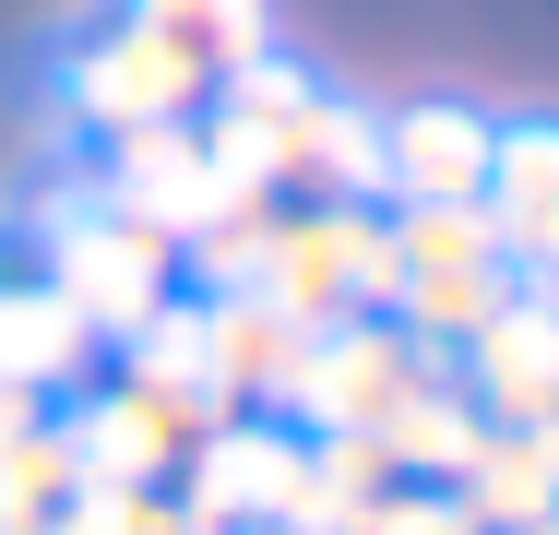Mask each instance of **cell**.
<instances>
[{
  "label": "cell",
  "instance_id": "cell-1",
  "mask_svg": "<svg viewBox=\"0 0 559 535\" xmlns=\"http://www.w3.org/2000/svg\"><path fill=\"white\" fill-rule=\"evenodd\" d=\"M36 286H60V310L84 321L96 345H131L143 321L179 298V250L155 226L96 203V167L84 179H48L36 191Z\"/></svg>",
  "mask_w": 559,
  "mask_h": 535
},
{
  "label": "cell",
  "instance_id": "cell-2",
  "mask_svg": "<svg viewBox=\"0 0 559 535\" xmlns=\"http://www.w3.org/2000/svg\"><path fill=\"white\" fill-rule=\"evenodd\" d=\"M250 286L298 321V333L393 310V214H381V203H274V214H262Z\"/></svg>",
  "mask_w": 559,
  "mask_h": 535
},
{
  "label": "cell",
  "instance_id": "cell-3",
  "mask_svg": "<svg viewBox=\"0 0 559 535\" xmlns=\"http://www.w3.org/2000/svg\"><path fill=\"white\" fill-rule=\"evenodd\" d=\"M381 214H393V310L381 321H405L417 345L452 357L476 321L524 286V262L500 250V226L476 203H381Z\"/></svg>",
  "mask_w": 559,
  "mask_h": 535
},
{
  "label": "cell",
  "instance_id": "cell-4",
  "mask_svg": "<svg viewBox=\"0 0 559 535\" xmlns=\"http://www.w3.org/2000/svg\"><path fill=\"white\" fill-rule=\"evenodd\" d=\"M96 203L131 214V226H155L167 250L191 238V226H215L226 203H274V191H250L238 167L215 155V131H203V107L191 119H155V131H119L108 155H96Z\"/></svg>",
  "mask_w": 559,
  "mask_h": 535
},
{
  "label": "cell",
  "instance_id": "cell-5",
  "mask_svg": "<svg viewBox=\"0 0 559 535\" xmlns=\"http://www.w3.org/2000/svg\"><path fill=\"white\" fill-rule=\"evenodd\" d=\"M452 357L441 345H417L405 321H322L310 333V357H298V393H286V417L310 428V440H334V428H381L405 393H429Z\"/></svg>",
  "mask_w": 559,
  "mask_h": 535
},
{
  "label": "cell",
  "instance_id": "cell-6",
  "mask_svg": "<svg viewBox=\"0 0 559 535\" xmlns=\"http://www.w3.org/2000/svg\"><path fill=\"white\" fill-rule=\"evenodd\" d=\"M298 488H310V440L286 417H215L179 452V512L203 535H250V524H298Z\"/></svg>",
  "mask_w": 559,
  "mask_h": 535
},
{
  "label": "cell",
  "instance_id": "cell-7",
  "mask_svg": "<svg viewBox=\"0 0 559 535\" xmlns=\"http://www.w3.org/2000/svg\"><path fill=\"white\" fill-rule=\"evenodd\" d=\"M203 107V84L155 48V36H131V24H96L72 60H60V119L72 131H155V119H191Z\"/></svg>",
  "mask_w": 559,
  "mask_h": 535
},
{
  "label": "cell",
  "instance_id": "cell-8",
  "mask_svg": "<svg viewBox=\"0 0 559 535\" xmlns=\"http://www.w3.org/2000/svg\"><path fill=\"white\" fill-rule=\"evenodd\" d=\"M500 155V119L476 96H405L381 107V203H476Z\"/></svg>",
  "mask_w": 559,
  "mask_h": 535
},
{
  "label": "cell",
  "instance_id": "cell-9",
  "mask_svg": "<svg viewBox=\"0 0 559 535\" xmlns=\"http://www.w3.org/2000/svg\"><path fill=\"white\" fill-rule=\"evenodd\" d=\"M464 369V405L476 417H500V428H548V381H559V321H548V274H524L500 310L476 321L464 345H452Z\"/></svg>",
  "mask_w": 559,
  "mask_h": 535
},
{
  "label": "cell",
  "instance_id": "cell-10",
  "mask_svg": "<svg viewBox=\"0 0 559 535\" xmlns=\"http://www.w3.org/2000/svg\"><path fill=\"white\" fill-rule=\"evenodd\" d=\"M262 191L274 203H381V107H357V96L322 84L262 143Z\"/></svg>",
  "mask_w": 559,
  "mask_h": 535
},
{
  "label": "cell",
  "instance_id": "cell-11",
  "mask_svg": "<svg viewBox=\"0 0 559 535\" xmlns=\"http://www.w3.org/2000/svg\"><path fill=\"white\" fill-rule=\"evenodd\" d=\"M191 321H203V369H215V405H226V417H262V405L298 393L310 333L274 310L262 286H215V298H191Z\"/></svg>",
  "mask_w": 559,
  "mask_h": 535
},
{
  "label": "cell",
  "instance_id": "cell-12",
  "mask_svg": "<svg viewBox=\"0 0 559 535\" xmlns=\"http://www.w3.org/2000/svg\"><path fill=\"white\" fill-rule=\"evenodd\" d=\"M548 476H559V452H548V428H476V452L441 476V500L464 512L476 535H548Z\"/></svg>",
  "mask_w": 559,
  "mask_h": 535
},
{
  "label": "cell",
  "instance_id": "cell-13",
  "mask_svg": "<svg viewBox=\"0 0 559 535\" xmlns=\"http://www.w3.org/2000/svg\"><path fill=\"white\" fill-rule=\"evenodd\" d=\"M60 452H72V488H167L179 476V440L143 417L131 393H60Z\"/></svg>",
  "mask_w": 559,
  "mask_h": 535
},
{
  "label": "cell",
  "instance_id": "cell-14",
  "mask_svg": "<svg viewBox=\"0 0 559 535\" xmlns=\"http://www.w3.org/2000/svg\"><path fill=\"white\" fill-rule=\"evenodd\" d=\"M84 369H96V333L60 310V286H36V274H0V393H36V405H60Z\"/></svg>",
  "mask_w": 559,
  "mask_h": 535
},
{
  "label": "cell",
  "instance_id": "cell-15",
  "mask_svg": "<svg viewBox=\"0 0 559 535\" xmlns=\"http://www.w3.org/2000/svg\"><path fill=\"white\" fill-rule=\"evenodd\" d=\"M119 24H131V36H155L203 96H215L238 60H262V48H274V0H119Z\"/></svg>",
  "mask_w": 559,
  "mask_h": 535
},
{
  "label": "cell",
  "instance_id": "cell-16",
  "mask_svg": "<svg viewBox=\"0 0 559 535\" xmlns=\"http://www.w3.org/2000/svg\"><path fill=\"white\" fill-rule=\"evenodd\" d=\"M476 214L500 226V250H512L524 274H548V250H559V143L536 119H500V155H488Z\"/></svg>",
  "mask_w": 559,
  "mask_h": 535
},
{
  "label": "cell",
  "instance_id": "cell-17",
  "mask_svg": "<svg viewBox=\"0 0 559 535\" xmlns=\"http://www.w3.org/2000/svg\"><path fill=\"white\" fill-rule=\"evenodd\" d=\"M476 405H464V381H429V393H405V405H393V417L369 428V440H381V464H393V476H405V488H441L452 464H464V452H476Z\"/></svg>",
  "mask_w": 559,
  "mask_h": 535
},
{
  "label": "cell",
  "instance_id": "cell-18",
  "mask_svg": "<svg viewBox=\"0 0 559 535\" xmlns=\"http://www.w3.org/2000/svg\"><path fill=\"white\" fill-rule=\"evenodd\" d=\"M0 500H24V512H60L72 500L60 405H36V393H0Z\"/></svg>",
  "mask_w": 559,
  "mask_h": 535
},
{
  "label": "cell",
  "instance_id": "cell-19",
  "mask_svg": "<svg viewBox=\"0 0 559 535\" xmlns=\"http://www.w3.org/2000/svg\"><path fill=\"white\" fill-rule=\"evenodd\" d=\"M48 535H203L167 488H72L60 512H48Z\"/></svg>",
  "mask_w": 559,
  "mask_h": 535
},
{
  "label": "cell",
  "instance_id": "cell-20",
  "mask_svg": "<svg viewBox=\"0 0 559 535\" xmlns=\"http://www.w3.org/2000/svg\"><path fill=\"white\" fill-rule=\"evenodd\" d=\"M357 535H476V524L452 512L441 488H393V500H381V512H369V524H357Z\"/></svg>",
  "mask_w": 559,
  "mask_h": 535
},
{
  "label": "cell",
  "instance_id": "cell-21",
  "mask_svg": "<svg viewBox=\"0 0 559 535\" xmlns=\"http://www.w3.org/2000/svg\"><path fill=\"white\" fill-rule=\"evenodd\" d=\"M0 535H48V512H24V500H0Z\"/></svg>",
  "mask_w": 559,
  "mask_h": 535
},
{
  "label": "cell",
  "instance_id": "cell-22",
  "mask_svg": "<svg viewBox=\"0 0 559 535\" xmlns=\"http://www.w3.org/2000/svg\"><path fill=\"white\" fill-rule=\"evenodd\" d=\"M250 535H310V524H250Z\"/></svg>",
  "mask_w": 559,
  "mask_h": 535
}]
</instances>
